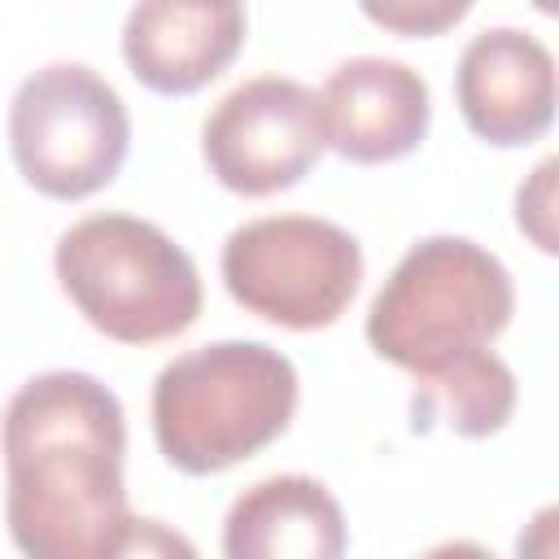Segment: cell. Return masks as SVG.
<instances>
[{
	"label": "cell",
	"mask_w": 559,
	"mask_h": 559,
	"mask_svg": "<svg viewBox=\"0 0 559 559\" xmlns=\"http://www.w3.org/2000/svg\"><path fill=\"white\" fill-rule=\"evenodd\" d=\"M362 280L358 240L314 214H266L223 245V284L258 319L293 332L328 328L345 314Z\"/></svg>",
	"instance_id": "cell-6"
},
{
	"label": "cell",
	"mask_w": 559,
	"mask_h": 559,
	"mask_svg": "<svg viewBox=\"0 0 559 559\" xmlns=\"http://www.w3.org/2000/svg\"><path fill=\"white\" fill-rule=\"evenodd\" d=\"M100 559H201V555L179 528L153 515H127V524L114 533Z\"/></svg>",
	"instance_id": "cell-13"
},
{
	"label": "cell",
	"mask_w": 559,
	"mask_h": 559,
	"mask_svg": "<svg viewBox=\"0 0 559 559\" xmlns=\"http://www.w3.org/2000/svg\"><path fill=\"white\" fill-rule=\"evenodd\" d=\"M240 44L245 9L236 0H144L122 22L131 74L162 96L205 87L231 66Z\"/></svg>",
	"instance_id": "cell-10"
},
{
	"label": "cell",
	"mask_w": 559,
	"mask_h": 559,
	"mask_svg": "<svg viewBox=\"0 0 559 559\" xmlns=\"http://www.w3.org/2000/svg\"><path fill=\"white\" fill-rule=\"evenodd\" d=\"M4 520L22 559H100L127 524V419L87 371H39L4 406Z\"/></svg>",
	"instance_id": "cell-1"
},
{
	"label": "cell",
	"mask_w": 559,
	"mask_h": 559,
	"mask_svg": "<svg viewBox=\"0 0 559 559\" xmlns=\"http://www.w3.org/2000/svg\"><path fill=\"white\" fill-rule=\"evenodd\" d=\"M349 528L314 476H266L223 520V559H345Z\"/></svg>",
	"instance_id": "cell-11"
},
{
	"label": "cell",
	"mask_w": 559,
	"mask_h": 559,
	"mask_svg": "<svg viewBox=\"0 0 559 559\" xmlns=\"http://www.w3.org/2000/svg\"><path fill=\"white\" fill-rule=\"evenodd\" d=\"M319 96L284 74H258L231 87L201 127L210 175L240 197L293 188L323 153Z\"/></svg>",
	"instance_id": "cell-7"
},
{
	"label": "cell",
	"mask_w": 559,
	"mask_h": 559,
	"mask_svg": "<svg viewBox=\"0 0 559 559\" xmlns=\"http://www.w3.org/2000/svg\"><path fill=\"white\" fill-rule=\"evenodd\" d=\"M411 411H415V428L441 419L459 437H489L515 411V376L493 349H480L428 376H415Z\"/></svg>",
	"instance_id": "cell-12"
},
{
	"label": "cell",
	"mask_w": 559,
	"mask_h": 559,
	"mask_svg": "<svg viewBox=\"0 0 559 559\" xmlns=\"http://www.w3.org/2000/svg\"><path fill=\"white\" fill-rule=\"evenodd\" d=\"M454 96L463 122L480 140L498 148L533 144L555 118V57L520 26H489L467 39L454 70Z\"/></svg>",
	"instance_id": "cell-8"
},
{
	"label": "cell",
	"mask_w": 559,
	"mask_h": 559,
	"mask_svg": "<svg viewBox=\"0 0 559 559\" xmlns=\"http://www.w3.org/2000/svg\"><path fill=\"white\" fill-rule=\"evenodd\" d=\"M555 170H559V162L546 157L528 175V183H520V192H515V223H520V231L533 236V245L542 253L559 249L555 245Z\"/></svg>",
	"instance_id": "cell-14"
},
{
	"label": "cell",
	"mask_w": 559,
	"mask_h": 559,
	"mask_svg": "<svg viewBox=\"0 0 559 559\" xmlns=\"http://www.w3.org/2000/svg\"><path fill=\"white\" fill-rule=\"evenodd\" d=\"M52 266L79 314L122 345L170 341L201 314L192 258L157 223L131 214L79 218L61 231Z\"/></svg>",
	"instance_id": "cell-4"
},
{
	"label": "cell",
	"mask_w": 559,
	"mask_h": 559,
	"mask_svg": "<svg viewBox=\"0 0 559 559\" xmlns=\"http://www.w3.org/2000/svg\"><path fill=\"white\" fill-rule=\"evenodd\" d=\"M419 559H493L480 542H441V546H432L428 555H419Z\"/></svg>",
	"instance_id": "cell-17"
},
{
	"label": "cell",
	"mask_w": 559,
	"mask_h": 559,
	"mask_svg": "<svg viewBox=\"0 0 559 559\" xmlns=\"http://www.w3.org/2000/svg\"><path fill=\"white\" fill-rule=\"evenodd\" d=\"M323 144L349 162L376 166L406 157L432 118V96L419 70L397 57H349L319 92Z\"/></svg>",
	"instance_id": "cell-9"
},
{
	"label": "cell",
	"mask_w": 559,
	"mask_h": 559,
	"mask_svg": "<svg viewBox=\"0 0 559 559\" xmlns=\"http://www.w3.org/2000/svg\"><path fill=\"white\" fill-rule=\"evenodd\" d=\"M131 118L114 83L83 61H52L22 79L9 105V148L22 179L57 201L100 192L127 162Z\"/></svg>",
	"instance_id": "cell-5"
},
{
	"label": "cell",
	"mask_w": 559,
	"mask_h": 559,
	"mask_svg": "<svg viewBox=\"0 0 559 559\" xmlns=\"http://www.w3.org/2000/svg\"><path fill=\"white\" fill-rule=\"evenodd\" d=\"M555 520H559V511H555V507H542V511L533 515V524L520 533L515 559H550V555H555Z\"/></svg>",
	"instance_id": "cell-16"
},
{
	"label": "cell",
	"mask_w": 559,
	"mask_h": 559,
	"mask_svg": "<svg viewBox=\"0 0 559 559\" xmlns=\"http://www.w3.org/2000/svg\"><path fill=\"white\" fill-rule=\"evenodd\" d=\"M515 288L507 266L467 236H428L380 284L367 310V341L380 358L428 376L489 349L511 323Z\"/></svg>",
	"instance_id": "cell-3"
},
{
	"label": "cell",
	"mask_w": 559,
	"mask_h": 559,
	"mask_svg": "<svg viewBox=\"0 0 559 559\" xmlns=\"http://www.w3.org/2000/svg\"><path fill=\"white\" fill-rule=\"evenodd\" d=\"M362 13L380 26L402 31V35H437L467 13V0H393V4L367 0Z\"/></svg>",
	"instance_id": "cell-15"
},
{
	"label": "cell",
	"mask_w": 559,
	"mask_h": 559,
	"mask_svg": "<svg viewBox=\"0 0 559 559\" xmlns=\"http://www.w3.org/2000/svg\"><path fill=\"white\" fill-rule=\"evenodd\" d=\"M297 411V367L266 341H214L153 380V437L188 476L223 472L271 445Z\"/></svg>",
	"instance_id": "cell-2"
}]
</instances>
